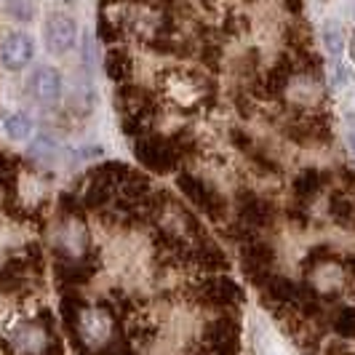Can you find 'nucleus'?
<instances>
[{
  "label": "nucleus",
  "instance_id": "nucleus-1",
  "mask_svg": "<svg viewBox=\"0 0 355 355\" xmlns=\"http://www.w3.org/2000/svg\"><path fill=\"white\" fill-rule=\"evenodd\" d=\"M75 40H78V27H75V19L62 14V11H53L43 21V43L49 53L53 56H62L75 49Z\"/></svg>",
  "mask_w": 355,
  "mask_h": 355
},
{
  "label": "nucleus",
  "instance_id": "nucleus-2",
  "mask_svg": "<svg viewBox=\"0 0 355 355\" xmlns=\"http://www.w3.org/2000/svg\"><path fill=\"white\" fill-rule=\"evenodd\" d=\"M35 56V40L27 33H8L0 40V64L8 72L24 70Z\"/></svg>",
  "mask_w": 355,
  "mask_h": 355
},
{
  "label": "nucleus",
  "instance_id": "nucleus-3",
  "mask_svg": "<svg viewBox=\"0 0 355 355\" xmlns=\"http://www.w3.org/2000/svg\"><path fill=\"white\" fill-rule=\"evenodd\" d=\"M62 75L59 70H53L49 64H43V67H35V72L30 75V80H27V91L33 94V99H35L37 105L43 107H53L59 99H62Z\"/></svg>",
  "mask_w": 355,
  "mask_h": 355
},
{
  "label": "nucleus",
  "instance_id": "nucleus-4",
  "mask_svg": "<svg viewBox=\"0 0 355 355\" xmlns=\"http://www.w3.org/2000/svg\"><path fill=\"white\" fill-rule=\"evenodd\" d=\"M3 128H6V137H8V139L24 142V139H30V134H33V121H30L24 112H11V115H6Z\"/></svg>",
  "mask_w": 355,
  "mask_h": 355
},
{
  "label": "nucleus",
  "instance_id": "nucleus-5",
  "mask_svg": "<svg viewBox=\"0 0 355 355\" xmlns=\"http://www.w3.org/2000/svg\"><path fill=\"white\" fill-rule=\"evenodd\" d=\"M6 14L14 21H33L37 14V0H6Z\"/></svg>",
  "mask_w": 355,
  "mask_h": 355
},
{
  "label": "nucleus",
  "instance_id": "nucleus-6",
  "mask_svg": "<svg viewBox=\"0 0 355 355\" xmlns=\"http://www.w3.org/2000/svg\"><path fill=\"white\" fill-rule=\"evenodd\" d=\"M323 37H326V46H329V51H331V56L339 62V56H342V33H339L337 24H326V30H323Z\"/></svg>",
  "mask_w": 355,
  "mask_h": 355
},
{
  "label": "nucleus",
  "instance_id": "nucleus-7",
  "mask_svg": "<svg viewBox=\"0 0 355 355\" xmlns=\"http://www.w3.org/2000/svg\"><path fill=\"white\" fill-rule=\"evenodd\" d=\"M350 53H353V62H355V35H353V46H350Z\"/></svg>",
  "mask_w": 355,
  "mask_h": 355
},
{
  "label": "nucleus",
  "instance_id": "nucleus-8",
  "mask_svg": "<svg viewBox=\"0 0 355 355\" xmlns=\"http://www.w3.org/2000/svg\"><path fill=\"white\" fill-rule=\"evenodd\" d=\"M62 3H67V0H62Z\"/></svg>",
  "mask_w": 355,
  "mask_h": 355
}]
</instances>
